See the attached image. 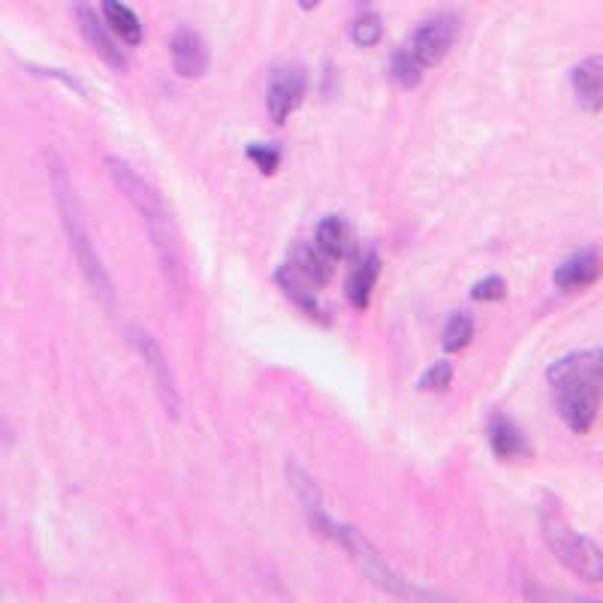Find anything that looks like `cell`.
<instances>
[{
    "mask_svg": "<svg viewBox=\"0 0 603 603\" xmlns=\"http://www.w3.org/2000/svg\"><path fill=\"white\" fill-rule=\"evenodd\" d=\"M423 64L411 55V48L402 46V48H395L392 52V58H390V76H392V82L395 85H402V88H416L420 85V79H423Z\"/></svg>",
    "mask_w": 603,
    "mask_h": 603,
    "instance_id": "19",
    "label": "cell"
},
{
    "mask_svg": "<svg viewBox=\"0 0 603 603\" xmlns=\"http://www.w3.org/2000/svg\"><path fill=\"white\" fill-rule=\"evenodd\" d=\"M103 19H107L109 31L119 36V40L131 43V46L143 43V22H139V15H136L124 0H103Z\"/></svg>",
    "mask_w": 603,
    "mask_h": 603,
    "instance_id": "18",
    "label": "cell"
},
{
    "mask_svg": "<svg viewBox=\"0 0 603 603\" xmlns=\"http://www.w3.org/2000/svg\"><path fill=\"white\" fill-rule=\"evenodd\" d=\"M456 36H459V15L456 12H438L423 24H416L404 46L411 48V55L423 67H438L440 60L447 58Z\"/></svg>",
    "mask_w": 603,
    "mask_h": 603,
    "instance_id": "4",
    "label": "cell"
},
{
    "mask_svg": "<svg viewBox=\"0 0 603 603\" xmlns=\"http://www.w3.org/2000/svg\"><path fill=\"white\" fill-rule=\"evenodd\" d=\"M287 266L305 278L311 287H323L330 281L332 263L317 250V245H308V242H293L290 245V257H287Z\"/></svg>",
    "mask_w": 603,
    "mask_h": 603,
    "instance_id": "15",
    "label": "cell"
},
{
    "mask_svg": "<svg viewBox=\"0 0 603 603\" xmlns=\"http://www.w3.org/2000/svg\"><path fill=\"white\" fill-rule=\"evenodd\" d=\"M275 284L281 287L287 293V299L299 308V311H305L308 317L317 320L320 326H330V314L320 308V302L314 299V287L308 284L305 278H299L290 266H281V269H275Z\"/></svg>",
    "mask_w": 603,
    "mask_h": 603,
    "instance_id": "14",
    "label": "cell"
},
{
    "mask_svg": "<svg viewBox=\"0 0 603 603\" xmlns=\"http://www.w3.org/2000/svg\"><path fill=\"white\" fill-rule=\"evenodd\" d=\"M603 272L601 250L598 248H580L577 254H570L568 260L561 263L556 269V287L565 290V293H577V290H585L592 287Z\"/></svg>",
    "mask_w": 603,
    "mask_h": 603,
    "instance_id": "11",
    "label": "cell"
},
{
    "mask_svg": "<svg viewBox=\"0 0 603 603\" xmlns=\"http://www.w3.org/2000/svg\"><path fill=\"white\" fill-rule=\"evenodd\" d=\"M299 7H302V10L305 12H311V10H317L320 3H323V0H297Z\"/></svg>",
    "mask_w": 603,
    "mask_h": 603,
    "instance_id": "25",
    "label": "cell"
},
{
    "mask_svg": "<svg viewBox=\"0 0 603 603\" xmlns=\"http://www.w3.org/2000/svg\"><path fill=\"white\" fill-rule=\"evenodd\" d=\"M471 338L473 317L468 311H456V314L447 320V326H444V338H440L444 350H447V354H459V350H465V347L471 344Z\"/></svg>",
    "mask_w": 603,
    "mask_h": 603,
    "instance_id": "20",
    "label": "cell"
},
{
    "mask_svg": "<svg viewBox=\"0 0 603 603\" xmlns=\"http://www.w3.org/2000/svg\"><path fill=\"white\" fill-rule=\"evenodd\" d=\"M380 36H383V19H380L378 12H359L356 22L350 24V40H354L359 48L378 46Z\"/></svg>",
    "mask_w": 603,
    "mask_h": 603,
    "instance_id": "21",
    "label": "cell"
},
{
    "mask_svg": "<svg viewBox=\"0 0 603 603\" xmlns=\"http://www.w3.org/2000/svg\"><path fill=\"white\" fill-rule=\"evenodd\" d=\"M356 3H371V0H356Z\"/></svg>",
    "mask_w": 603,
    "mask_h": 603,
    "instance_id": "26",
    "label": "cell"
},
{
    "mask_svg": "<svg viewBox=\"0 0 603 603\" xmlns=\"http://www.w3.org/2000/svg\"><path fill=\"white\" fill-rule=\"evenodd\" d=\"M76 24H79V31H82L85 43L97 52V58L103 60L107 67H112V70H127V58H124V52H121V46L115 43L109 24L91 10L88 0H76Z\"/></svg>",
    "mask_w": 603,
    "mask_h": 603,
    "instance_id": "8",
    "label": "cell"
},
{
    "mask_svg": "<svg viewBox=\"0 0 603 603\" xmlns=\"http://www.w3.org/2000/svg\"><path fill=\"white\" fill-rule=\"evenodd\" d=\"M131 342H133V347H136L139 359L145 362V368L152 371V380H154V387H157L160 402H164L166 414L172 416V420H178V414H181V402H178V383H176V378H172V368H169V362H166L160 344L154 342L152 335H148L143 326L131 330Z\"/></svg>",
    "mask_w": 603,
    "mask_h": 603,
    "instance_id": "6",
    "label": "cell"
},
{
    "mask_svg": "<svg viewBox=\"0 0 603 603\" xmlns=\"http://www.w3.org/2000/svg\"><path fill=\"white\" fill-rule=\"evenodd\" d=\"M540 532H544V540L549 546V552L570 570L577 573L580 580L603 582V549L594 544L589 534H580L577 528H570L568 520L561 516V507L558 501H546L544 513H540Z\"/></svg>",
    "mask_w": 603,
    "mask_h": 603,
    "instance_id": "3",
    "label": "cell"
},
{
    "mask_svg": "<svg viewBox=\"0 0 603 603\" xmlns=\"http://www.w3.org/2000/svg\"><path fill=\"white\" fill-rule=\"evenodd\" d=\"M556 404L561 420L568 423L570 432L577 435H585L589 428L594 426L598 420V411H601V392L589 390V387H556Z\"/></svg>",
    "mask_w": 603,
    "mask_h": 603,
    "instance_id": "9",
    "label": "cell"
},
{
    "mask_svg": "<svg viewBox=\"0 0 603 603\" xmlns=\"http://www.w3.org/2000/svg\"><path fill=\"white\" fill-rule=\"evenodd\" d=\"M169 55L181 79H202L209 70V48L193 27H178L169 40Z\"/></svg>",
    "mask_w": 603,
    "mask_h": 603,
    "instance_id": "10",
    "label": "cell"
},
{
    "mask_svg": "<svg viewBox=\"0 0 603 603\" xmlns=\"http://www.w3.org/2000/svg\"><path fill=\"white\" fill-rule=\"evenodd\" d=\"M546 378L556 387H589V390L601 392L603 395V347L598 350H577V354L561 356L558 362L549 366Z\"/></svg>",
    "mask_w": 603,
    "mask_h": 603,
    "instance_id": "7",
    "label": "cell"
},
{
    "mask_svg": "<svg viewBox=\"0 0 603 603\" xmlns=\"http://www.w3.org/2000/svg\"><path fill=\"white\" fill-rule=\"evenodd\" d=\"M48 178H52V193H55V205H58L64 236L70 242L72 257L79 263L85 281L91 284V290H94L97 299L103 305L115 308V287H112L107 266H103L100 254H97L94 238L88 233V221H85L79 193L72 188L70 172H67V166H64L58 154H48Z\"/></svg>",
    "mask_w": 603,
    "mask_h": 603,
    "instance_id": "1",
    "label": "cell"
},
{
    "mask_svg": "<svg viewBox=\"0 0 603 603\" xmlns=\"http://www.w3.org/2000/svg\"><path fill=\"white\" fill-rule=\"evenodd\" d=\"M250 164L260 169L263 176H275L278 166H281V148L275 143H250L248 145Z\"/></svg>",
    "mask_w": 603,
    "mask_h": 603,
    "instance_id": "22",
    "label": "cell"
},
{
    "mask_svg": "<svg viewBox=\"0 0 603 603\" xmlns=\"http://www.w3.org/2000/svg\"><path fill=\"white\" fill-rule=\"evenodd\" d=\"M570 82H573V97L585 112H601L603 109V58L592 55V58H582L573 72H570Z\"/></svg>",
    "mask_w": 603,
    "mask_h": 603,
    "instance_id": "12",
    "label": "cell"
},
{
    "mask_svg": "<svg viewBox=\"0 0 603 603\" xmlns=\"http://www.w3.org/2000/svg\"><path fill=\"white\" fill-rule=\"evenodd\" d=\"M485 435H489V447L495 453L498 459L513 461V459H528L532 456V444L528 438L522 435L520 426L504 414H495L489 420V428H485Z\"/></svg>",
    "mask_w": 603,
    "mask_h": 603,
    "instance_id": "13",
    "label": "cell"
},
{
    "mask_svg": "<svg viewBox=\"0 0 603 603\" xmlns=\"http://www.w3.org/2000/svg\"><path fill=\"white\" fill-rule=\"evenodd\" d=\"M107 169L112 181H115V188L121 190V197L131 202L136 212L143 214L145 226H148V236H152L157 257H160V266L169 275V281H178L181 278L178 236L164 197L152 188V181H145L143 172H136L131 164H124L115 154H107Z\"/></svg>",
    "mask_w": 603,
    "mask_h": 603,
    "instance_id": "2",
    "label": "cell"
},
{
    "mask_svg": "<svg viewBox=\"0 0 603 603\" xmlns=\"http://www.w3.org/2000/svg\"><path fill=\"white\" fill-rule=\"evenodd\" d=\"M380 278V257L378 254H366L362 260L356 263V269L350 272V281H347V299L350 305L366 311L368 302H371V293L378 287Z\"/></svg>",
    "mask_w": 603,
    "mask_h": 603,
    "instance_id": "17",
    "label": "cell"
},
{
    "mask_svg": "<svg viewBox=\"0 0 603 603\" xmlns=\"http://www.w3.org/2000/svg\"><path fill=\"white\" fill-rule=\"evenodd\" d=\"M471 299L473 302H501V299H507V284H504V278H498V275L483 278L480 284L471 287Z\"/></svg>",
    "mask_w": 603,
    "mask_h": 603,
    "instance_id": "24",
    "label": "cell"
},
{
    "mask_svg": "<svg viewBox=\"0 0 603 603\" xmlns=\"http://www.w3.org/2000/svg\"><path fill=\"white\" fill-rule=\"evenodd\" d=\"M453 383V368L450 362H435L432 368H426L423 371V378H420V390H428V392H444L447 387Z\"/></svg>",
    "mask_w": 603,
    "mask_h": 603,
    "instance_id": "23",
    "label": "cell"
},
{
    "mask_svg": "<svg viewBox=\"0 0 603 603\" xmlns=\"http://www.w3.org/2000/svg\"><path fill=\"white\" fill-rule=\"evenodd\" d=\"M314 245L330 263L344 260L350 248H354V238H350V226L344 221L342 214H330L317 224V236H314Z\"/></svg>",
    "mask_w": 603,
    "mask_h": 603,
    "instance_id": "16",
    "label": "cell"
},
{
    "mask_svg": "<svg viewBox=\"0 0 603 603\" xmlns=\"http://www.w3.org/2000/svg\"><path fill=\"white\" fill-rule=\"evenodd\" d=\"M308 88V76L297 64H278L269 70L266 79V107H269V119L272 124H287L290 115L302 107Z\"/></svg>",
    "mask_w": 603,
    "mask_h": 603,
    "instance_id": "5",
    "label": "cell"
}]
</instances>
